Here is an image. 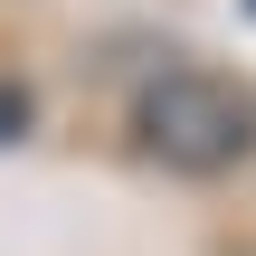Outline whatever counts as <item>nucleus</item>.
I'll return each mask as SVG.
<instances>
[{
  "mask_svg": "<svg viewBox=\"0 0 256 256\" xmlns=\"http://www.w3.org/2000/svg\"><path fill=\"white\" fill-rule=\"evenodd\" d=\"M133 152L171 180H228L256 152V86L218 76V66H152L133 86V114H124Z\"/></svg>",
  "mask_w": 256,
  "mask_h": 256,
  "instance_id": "1",
  "label": "nucleus"
},
{
  "mask_svg": "<svg viewBox=\"0 0 256 256\" xmlns=\"http://www.w3.org/2000/svg\"><path fill=\"white\" fill-rule=\"evenodd\" d=\"M19 124H28V95H19V86H0V142H19Z\"/></svg>",
  "mask_w": 256,
  "mask_h": 256,
  "instance_id": "2",
  "label": "nucleus"
}]
</instances>
